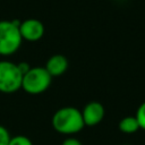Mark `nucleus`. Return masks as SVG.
Here are the masks:
<instances>
[{
  "mask_svg": "<svg viewBox=\"0 0 145 145\" xmlns=\"http://www.w3.org/2000/svg\"><path fill=\"white\" fill-rule=\"evenodd\" d=\"M52 126L60 134L71 135L80 131L85 125L79 110L74 106H63L53 114Z\"/></svg>",
  "mask_w": 145,
  "mask_h": 145,
  "instance_id": "1",
  "label": "nucleus"
},
{
  "mask_svg": "<svg viewBox=\"0 0 145 145\" xmlns=\"http://www.w3.org/2000/svg\"><path fill=\"white\" fill-rule=\"evenodd\" d=\"M20 20H0V56H10L15 53L22 44L19 32Z\"/></svg>",
  "mask_w": 145,
  "mask_h": 145,
  "instance_id": "2",
  "label": "nucleus"
},
{
  "mask_svg": "<svg viewBox=\"0 0 145 145\" xmlns=\"http://www.w3.org/2000/svg\"><path fill=\"white\" fill-rule=\"evenodd\" d=\"M51 79V75L44 67H33L23 76L22 88L32 95L41 94L48 89Z\"/></svg>",
  "mask_w": 145,
  "mask_h": 145,
  "instance_id": "3",
  "label": "nucleus"
},
{
  "mask_svg": "<svg viewBox=\"0 0 145 145\" xmlns=\"http://www.w3.org/2000/svg\"><path fill=\"white\" fill-rule=\"evenodd\" d=\"M23 74L19 71L17 63L8 60L0 61V92L10 94L22 88Z\"/></svg>",
  "mask_w": 145,
  "mask_h": 145,
  "instance_id": "4",
  "label": "nucleus"
},
{
  "mask_svg": "<svg viewBox=\"0 0 145 145\" xmlns=\"http://www.w3.org/2000/svg\"><path fill=\"white\" fill-rule=\"evenodd\" d=\"M19 32L23 40L28 42H35L42 39L44 35V25L41 20L35 18H28L20 23Z\"/></svg>",
  "mask_w": 145,
  "mask_h": 145,
  "instance_id": "5",
  "label": "nucleus"
},
{
  "mask_svg": "<svg viewBox=\"0 0 145 145\" xmlns=\"http://www.w3.org/2000/svg\"><path fill=\"white\" fill-rule=\"evenodd\" d=\"M80 112H82V117L85 126H95L100 123L104 118V113H105L104 106L96 101L87 103L84 106L83 111Z\"/></svg>",
  "mask_w": 145,
  "mask_h": 145,
  "instance_id": "6",
  "label": "nucleus"
},
{
  "mask_svg": "<svg viewBox=\"0 0 145 145\" xmlns=\"http://www.w3.org/2000/svg\"><path fill=\"white\" fill-rule=\"evenodd\" d=\"M44 68L51 75V77L60 76L68 68V59L62 54H53L48 59Z\"/></svg>",
  "mask_w": 145,
  "mask_h": 145,
  "instance_id": "7",
  "label": "nucleus"
},
{
  "mask_svg": "<svg viewBox=\"0 0 145 145\" xmlns=\"http://www.w3.org/2000/svg\"><path fill=\"white\" fill-rule=\"evenodd\" d=\"M119 129L120 131L125 134H133L139 129L138 121L135 116H128L120 120L119 122Z\"/></svg>",
  "mask_w": 145,
  "mask_h": 145,
  "instance_id": "8",
  "label": "nucleus"
},
{
  "mask_svg": "<svg viewBox=\"0 0 145 145\" xmlns=\"http://www.w3.org/2000/svg\"><path fill=\"white\" fill-rule=\"evenodd\" d=\"M8 145H33V143L28 137L23 135H17V136L10 137Z\"/></svg>",
  "mask_w": 145,
  "mask_h": 145,
  "instance_id": "9",
  "label": "nucleus"
},
{
  "mask_svg": "<svg viewBox=\"0 0 145 145\" xmlns=\"http://www.w3.org/2000/svg\"><path fill=\"white\" fill-rule=\"evenodd\" d=\"M135 117H136V119H137V121H138L139 128H142V129L145 130V102H143V103L138 106Z\"/></svg>",
  "mask_w": 145,
  "mask_h": 145,
  "instance_id": "10",
  "label": "nucleus"
},
{
  "mask_svg": "<svg viewBox=\"0 0 145 145\" xmlns=\"http://www.w3.org/2000/svg\"><path fill=\"white\" fill-rule=\"evenodd\" d=\"M9 140H10L9 131L5 126L0 125V145H8Z\"/></svg>",
  "mask_w": 145,
  "mask_h": 145,
  "instance_id": "11",
  "label": "nucleus"
},
{
  "mask_svg": "<svg viewBox=\"0 0 145 145\" xmlns=\"http://www.w3.org/2000/svg\"><path fill=\"white\" fill-rule=\"evenodd\" d=\"M17 67H18L19 71L23 74V76H24V75H25V74H26V72H27V71H28V70L32 68V67H31V66H29L27 62H25V61L18 62V63H17Z\"/></svg>",
  "mask_w": 145,
  "mask_h": 145,
  "instance_id": "12",
  "label": "nucleus"
},
{
  "mask_svg": "<svg viewBox=\"0 0 145 145\" xmlns=\"http://www.w3.org/2000/svg\"><path fill=\"white\" fill-rule=\"evenodd\" d=\"M61 145H82V143L77 139V138H74V137H68L66 138Z\"/></svg>",
  "mask_w": 145,
  "mask_h": 145,
  "instance_id": "13",
  "label": "nucleus"
}]
</instances>
